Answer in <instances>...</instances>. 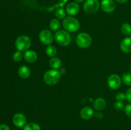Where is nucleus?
Segmentation results:
<instances>
[{"instance_id": "f257e3e1", "label": "nucleus", "mask_w": 131, "mask_h": 130, "mask_svg": "<svg viewBox=\"0 0 131 130\" xmlns=\"http://www.w3.org/2000/svg\"><path fill=\"white\" fill-rule=\"evenodd\" d=\"M63 25L65 31L69 32H75L80 27L79 20L72 16L66 17L63 19Z\"/></svg>"}, {"instance_id": "f03ea898", "label": "nucleus", "mask_w": 131, "mask_h": 130, "mask_svg": "<svg viewBox=\"0 0 131 130\" xmlns=\"http://www.w3.org/2000/svg\"><path fill=\"white\" fill-rule=\"evenodd\" d=\"M60 75H61L58 70L54 69L49 70L43 75V80L48 85H55L60 81Z\"/></svg>"}, {"instance_id": "7ed1b4c3", "label": "nucleus", "mask_w": 131, "mask_h": 130, "mask_svg": "<svg viewBox=\"0 0 131 130\" xmlns=\"http://www.w3.org/2000/svg\"><path fill=\"white\" fill-rule=\"evenodd\" d=\"M54 38L60 45L66 47L70 43L71 37L67 31L60 30L56 33Z\"/></svg>"}, {"instance_id": "20e7f679", "label": "nucleus", "mask_w": 131, "mask_h": 130, "mask_svg": "<svg viewBox=\"0 0 131 130\" xmlns=\"http://www.w3.org/2000/svg\"><path fill=\"white\" fill-rule=\"evenodd\" d=\"M15 45L17 49L20 52L28 50L31 45V40L27 36H20L15 40Z\"/></svg>"}, {"instance_id": "39448f33", "label": "nucleus", "mask_w": 131, "mask_h": 130, "mask_svg": "<svg viewBox=\"0 0 131 130\" xmlns=\"http://www.w3.org/2000/svg\"><path fill=\"white\" fill-rule=\"evenodd\" d=\"M92 38L89 34L86 33H81L76 37V43L79 47L86 48L92 45Z\"/></svg>"}, {"instance_id": "423d86ee", "label": "nucleus", "mask_w": 131, "mask_h": 130, "mask_svg": "<svg viewBox=\"0 0 131 130\" xmlns=\"http://www.w3.org/2000/svg\"><path fill=\"white\" fill-rule=\"evenodd\" d=\"M100 3L98 0H86L83 5L84 11L88 14H94L99 10Z\"/></svg>"}, {"instance_id": "0eeeda50", "label": "nucleus", "mask_w": 131, "mask_h": 130, "mask_svg": "<svg viewBox=\"0 0 131 130\" xmlns=\"http://www.w3.org/2000/svg\"><path fill=\"white\" fill-rule=\"evenodd\" d=\"M39 40L43 44L50 45L54 41V36L51 31L43 29L39 34Z\"/></svg>"}, {"instance_id": "6e6552de", "label": "nucleus", "mask_w": 131, "mask_h": 130, "mask_svg": "<svg viewBox=\"0 0 131 130\" xmlns=\"http://www.w3.org/2000/svg\"><path fill=\"white\" fill-rule=\"evenodd\" d=\"M122 84V80L120 76L116 74H113L109 76L107 79V85L110 89L113 90L118 89Z\"/></svg>"}, {"instance_id": "1a4fd4ad", "label": "nucleus", "mask_w": 131, "mask_h": 130, "mask_svg": "<svg viewBox=\"0 0 131 130\" xmlns=\"http://www.w3.org/2000/svg\"><path fill=\"white\" fill-rule=\"evenodd\" d=\"M101 6L102 10L107 14L113 12L116 8V4L113 0H102Z\"/></svg>"}, {"instance_id": "9d476101", "label": "nucleus", "mask_w": 131, "mask_h": 130, "mask_svg": "<svg viewBox=\"0 0 131 130\" xmlns=\"http://www.w3.org/2000/svg\"><path fill=\"white\" fill-rule=\"evenodd\" d=\"M12 121L14 124L17 127H23L26 124L27 119L24 114L20 113H17L15 114L13 117Z\"/></svg>"}, {"instance_id": "9b49d317", "label": "nucleus", "mask_w": 131, "mask_h": 130, "mask_svg": "<svg viewBox=\"0 0 131 130\" xmlns=\"http://www.w3.org/2000/svg\"><path fill=\"white\" fill-rule=\"evenodd\" d=\"M80 7L76 2L69 3L66 6V11L70 16H74L79 13Z\"/></svg>"}, {"instance_id": "f8f14e48", "label": "nucleus", "mask_w": 131, "mask_h": 130, "mask_svg": "<svg viewBox=\"0 0 131 130\" xmlns=\"http://www.w3.org/2000/svg\"><path fill=\"white\" fill-rule=\"evenodd\" d=\"M94 115V111L91 107H86L82 108L80 111V116L84 120H89L92 118Z\"/></svg>"}, {"instance_id": "ddd939ff", "label": "nucleus", "mask_w": 131, "mask_h": 130, "mask_svg": "<svg viewBox=\"0 0 131 130\" xmlns=\"http://www.w3.org/2000/svg\"><path fill=\"white\" fill-rule=\"evenodd\" d=\"M120 48L122 51L125 53H129L131 52V37H127L124 38L120 43Z\"/></svg>"}, {"instance_id": "4468645a", "label": "nucleus", "mask_w": 131, "mask_h": 130, "mask_svg": "<svg viewBox=\"0 0 131 130\" xmlns=\"http://www.w3.org/2000/svg\"><path fill=\"white\" fill-rule=\"evenodd\" d=\"M24 59L28 62H34L37 61V54L35 51L28 50L25 52V54L24 55Z\"/></svg>"}, {"instance_id": "2eb2a0df", "label": "nucleus", "mask_w": 131, "mask_h": 130, "mask_svg": "<svg viewBox=\"0 0 131 130\" xmlns=\"http://www.w3.org/2000/svg\"><path fill=\"white\" fill-rule=\"evenodd\" d=\"M93 105L96 110H102L106 107V101L103 98H99L94 101Z\"/></svg>"}, {"instance_id": "dca6fc26", "label": "nucleus", "mask_w": 131, "mask_h": 130, "mask_svg": "<svg viewBox=\"0 0 131 130\" xmlns=\"http://www.w3.org/2000/svg\"><path fill=\"white\" fill-rule=\"evenodd\" d=\"M18 74H19V76L21 77L22 79H28L30 76V69L28 66H25V65H23V66H21L19 68Z\"/></svg>"}, {"instance_id": "f3484780", "label": "nucleus", "mask_w": 131, "mask_h": 130, "mask_svg": "<svg viewBox=\"0 0 131 130\" xmlns=\"http://www.w3.org/2000/svg\"><path fill=\"white\" fill-rule=\"evenodd\" d=\"M49 65L52 69H58L61 68V61L57 57H53L50 59Z\"/></svg>"}, {"instance_id": "a211bd4d", "label": "nucleus", "mask_w": 131, "mask_h": 130, "mask_svg": "<svg viewBox=\"0 0 131 130\" xmlns=\"http://www.w3.org/2000/svg\"><path fill=\"white\" fill-rule=\"evenodd\" d=\"M60 25H61V23L60 20L58 19H53L50 22L49 28L52 31H56L60 29Z\"/></svg>"}, {"instance_id": "6ab92c4d", "label": "nucleus", "mask_w": 131, "mask_h": 130, "mask_svg": "<svg viewBox=\"0 0 131 130\" xmlns=\"http://www.w3.org/2000/svg\"><path fill=\"white\" fill-rule=\"evenodd\" d=\"M121 31L125 36H131V25L129 23H124L121 26Z\"/></svg>"}, {"instance_id": "aec40b11", "label": "nucleus", "mask_w": 131, "mask_h": 130, "mask_svg": "<svg viewBox=\"0 0 131 130\" xmlns=\"http://www.w3.org/2000/svg\"><path fill=\"white\" fill-rule=\"evenodd\" d=\"M23 130H41L40 126L37 123L34 122H30L23 127Z\"/></svg>"}, {"instance_id": "412c9836", "label": "nucleus", "mask_w": 131, "mask_h": 130, "mask_svg": "<svg viewBox=\"0 0 131 130\" xmlns=\"http://www.w3.org/2000/svg\"><path fill=\"white\" fill-rule=\"evenodd\" d=\"M46 54L49 56V57H54L55 55L56 54V52H57V50H56V48H55L54 46L52 45H49L48 47L46 48Z\"/></svg>"}, {"instance_id": "4be33fe9", "label": "nucleus", "mask_w": 131, "mask_h": 130, "mask_svg": "<svg viewBox=\"0 0 131 130\" xmlns=\"http://www.w3.org/2000/svg\"><path fill=\"white\" fill-rule=\"evenodd\" d=\"M122 80L125 85L131 86V73H125L122 76Z\"/></svg>"}, {"instance_id": "5701e85b", "label": "nucleus", "mask_w": 131, "mask_h": 130, "mask_svg": "<svg viewBox=\"0 0 131 130\" xmlns=\"http://www.w3.org/2000/svg\"><path fill=\"white\" fill-rule=\"evenodd\" d=\"M55 15L59 19H65L66 17V11L63 8H58L55 11Z\"/></svg>"}, {"instance_id": "b1692460", "label": "nucleus", "mask_w": 131, "mask_h": 130, "mask_svg": "<svg viewBox=\"0 0 131 130\" xmlns=\"http://www.w3.org/2000/svg\"><path fill=\"white\" fill-rule=\"evenodd\" d=\"M23 59V54H22L21 52L19 50L17 51L13 55V59L16 62H19Z\"/></svg>"}, {"instance_id": "393cba45", "label": "nucleus", "mask_w": 131, "mask_h": 130, "mask_svg": "<svg viewBox=\"0 0 131 130\" xmlns=\"http://www.w3.org/2000/svg\"><path fill=\"white\" fill-rule=\"evenodd\" d=\"M114 107H115V108L116 110H118V111L122 110H123L124 108H125V107H124V104L123 103V102L118 101L115 102V104H114Z\"/></svg>"}, {"instance_id": "a878e982", "label": "nucleus", "mask_w": 131, "mask_h": 130, "mask_svg": "<svg viewBox=\"0 0 131 130\" xmlns=\"http://www.w3.org/2000/svg\"><path fill=\"white\" fill-rule=\"evenodd\" d=\"M115 99H116V101H122L124 99H126V96L124 93H118L115 96Z\"/></svg>"}, {"instance_id": "bb28decb", "label": "nucleus", "mask_w": 131, "mask_h": 130, "mask_svg": "<svg viewBox=\"0 0 131 130\" xmlns=\"http://www.w3.org/2000/svg\"><path fill=\"white\" fill-rule=\"evenodd\" d=\"M124 109H125V112L127 115L131 118V104L127 105Z\"/></svg>"}, {"instance_id": "cd10ccee", "label": "nucleus", "mask_w": 131, "mask_h": 130, "mask_svg": "<svg viewBox=\"0 0 131 130\" xmlns=\"http://www.w3.org/2000/svg\"><path fill=\"white\" fill-rule=\"evenodd\" d=\"M125 96H126L127 101L131 103V87L129 88V89L127 90L126 93H125Z\"/></svg>"}, {"instance_id": "c85d7f7f", "label": "nucleus", "mask_w": 131, "mask_h": 130, "mask_svg": "<svg viewBox=\"0 0 131 130\" xmlns=\"http://www.w3.org/2000/svg\"><path fill=\"white\" fill-rule=\"evenodd\" d=\"M0 130H10V129L8 126L5 124H2L0 125Z\"/></svg>"}, {"instance_id": "c756f323", "label": "nucleus", "mask_w": 131, "mask_h": 130, "mask_svg": "<svg viewBox=\"0 0 131 130\" xmlns=\"http://www.w3.org/2000/svg\"><path fill=\"white\" fill-rule=\"evenodd\" d=\"M95 116L97 119H102L103 117V114L101 112H98V113H96Z\"/></svg>"}, {"instance_id": "7c9ffc66", "label": "nucleus", "mask_w": 131, "mask_h": 130, "mask_svg": "<svg viewBox=\"0 0 131 130\" xmlns=\"http://www.w3.org/2000/svg\"><path fill=\"white\" fill-rule=\"evenodd\" d=\"M59 72H60V75H62V74H64L65 73V71H66V70H65V69L64 68H61L60 70V71H58Z\"/></svg>"}, {"instance_id": "2f4dec72", "label": "nucleus", "mask_w": 131, "mask_h": 130, "mask_svg": "<svg viewBox=\"0 0 131 130\" xmlns=\"http://www.w3.org/2000/svg\"><path fill=\"white\" fill-rule=\"evenodd\" d=\"M115 1L117 3H125L128 0H115Z\"/></svg>"}, {"instance_id": "473e14b6", "label": "nucleus", "mask_w": 131, "mask_h": 130, "mask_svg": "<svg viewBox=\"0 0 131 130\" xmlns=\"http://www.w3.org/2000/svg\"><path fill=\"white\" fill-rule=\"evenodd\" d=\"M75 1V2L78 3H81L83 2V1H84L85 0H74Z\"/></svg>"}, {"instance_id": "72a5a7b5", "label": "nucleus", "mask_w": 131, "mask_h": 130, "mask_svg": "<svg viewBox=\"0 0 131 130\" xmlns=\"http://www.w3.org/2000/svg\"><path fill=\"white\" fill-rule=\"evenodd\" d=\"M130 70H131V62H130Z\"/></svg>"}]
</instances>
